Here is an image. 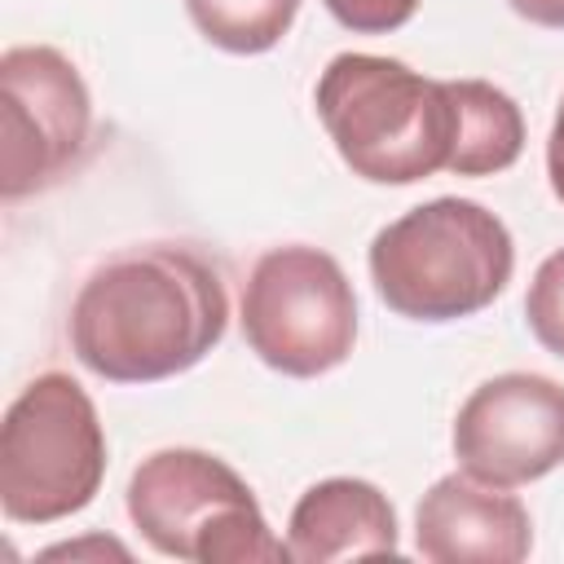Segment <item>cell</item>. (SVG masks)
<instances>
[{"mask_svg": "<svg viewBox=\"0 0 564 564\" xmlns=\"http://www.w3.org/2000/svg\"><path fill=\"white\" fill-rule=\"evenodd\" d=\"M414 551L432 564H520L533 551V520L516 494L449 471L414 511Z\"/></svg>", "mask_w": 564, "mask_h": 564, "instance_id": "9", "label": "cell"}, {"mask_svg": "<svg viewBox=\"0 0 564 564\" xmlns=\"http://www.w3.org/2000/svg\"><path fill=\"white\" fill-rule=\"evenodd\" d=\"M128 516L141 538L189 564H260L291 560L273 538L251 485L207 449H159L128 480Z\"/></svg>", "mask_w": 564, "mask_h": 564, "instance_id": "4", "label": "cell"}, {"mask_svg": "<svg viewBox=\"0 0 564 564\" xmlns=\"http://www.w3.org/2000/svg\"><path fill=\"white\" fill-rule=\"evenodd\" d=\"M313 101L352 176L414 185L432 172H449L458 141L449 79H423L405 62L379 53H339L326 62Z\"/></svg>", "mask_w": 564, "mask_h": 564, "instance_id": "2", "label": "cell"}, {"mask_svg": "<svg viewBox=\"0 0 564 564\" xmlns=\"http://www.w3.org/2000/svg\"><path fill=\"white\" fill-rule=\"evenodd\" d=\"M106 432L93 397L62 370L35 375L0 423V507L18 524H53L93 502Z\"/></svg>", "mask_w": 564, "mask_h": 564, "instance_id": "5", "label": "cell"}, {"mask_svg": "<svg viewBox=\"0 0 564 564\" xmlns=\"http://www.w3.org/2000/svg\"><path fill=\"white\" fill-rule=\"evenodd\" d=\"M546 176H551L555 198L564 203V101H560L555 123H551V137H546Z\"/></svg>", "mask_w": 564, "mask_h": 564, "instance_id": "16", "label": "cell"}, {"mask_svg": "<svg viewBox=\"0 0 564 564\" xmlns=\"http://www.w3.org/2000/svg\"><path fill=\"white\" fill-rule=\"evenodd\" d=\"M203 40L225 53H269L295 22L300 0H185Z\"/></svg>", "mask_w": 564, "mask_h": 564, "instance_id": "12", "label": "cell"}, {"mask_svg": "<svg viewBox=\"0 0 564 564\" xmlns=\"http://www.w3.org/2000/svg\"><path fill=\"white\" fill-rule=\"evenodd\" d=\"M229 295L207 256L150 242L97 264L70 304L79 366L110 383H154L198 366L225 335Z\"/></svg>", "mask_w": 564, "mask_h": 564, "instance_id": "1", "label": "cell"}, {"mask_svg": "<svg viewBox=\"0 0 564 564\" xmlns=\"http://www.w3.org/2000/svg\"><path fill=\"white\" fill-rule=\"evenodd\" d=\"M516 269L507 225L476 198H432L370 242L379 300L410 322H458L489 308Z\"/></svg>", "mask_w": 564, "mask_h": 564, "instance_id": "3", "label": "cell"}, {"mask_svg": "<svg viewBox=\"0 0 564 564\" xmlns=\"http://www.w3.org/2000/svg\"><path fill=\"white\" fill-rule=\"evenodd\" d=\"M507 4L538 26H564V0H507Z\"/></svg>", "mask_w": 564, "mask_h": 564, "instance_id": "17", "label": "cell"}, {"mask_svg": "<svg viewBox=\"0 0 564 564\" xmlns=\"http://www.w3.org/2000/svg\"><path fill=\"white\" fill-rule=\"evenodd\" d=\"M330 9V18L357 35H388L397 26H405L419 9V0H322Z\"/></svg>", "mask_w": 564, "mask_h": 564, "instance_id": "14", "label": "cell"}, {"mask_svg": "<svg viewBox=\"0 0 564 564\" xmlns=\"http://www.w3.org/2000/svg\"><path fill=\"white\" fill-rule=\"evenodd\" d=\"M286 546L300 564L397 551V511L388 494L357 476H330L300 494L286 520Z\"/></svg>", "mask_w": 564, "mask_h": 564, "instance_id": "10", "label": "cell"}, {"mask_svg": "<svg viewBox=\"0 0 564 564\" xmlns=\"http://www.w3.org/2000/svg\"><path fill=\"white\" fill-rule=\"evenodd\" d=\"M454 458L467 476L516 489L564 463V383L507 370L471 388L454 419Z\"/></svg>", "mask_w": 564, "mask_h": 564, "instance_id": "8", "label": "cell"}, {"mask_svg": "<svg viewBox=\"0 0 564 564\" xmlns=\"http://www.w3.org/2000/svg\"><path fill=\"white\" fill-rule=\"evenodd\" d=\"M79 555H115V560H128V546L115 542V538H93V542H62V546H48L40 560H79Z\"/></svg>", "mask_w": 564, "mask_h": 564, "instance_id": "15", "label": "cell"}, {"mask_svg": "<svg viewBox=\"0 0 564 564\" xmlns=\"http://www.w3.org/2000/svg\"><path fill=\"white\" fill-rule=\"evenodd\" d=\"M524 317H529L533 339L546 352L564 357V247L538 264L529 295H524Z\"/></svg>", "mask_w": 564, "mask_h": 564, "instance_id": "13", "label": "cell"}, {"mask_svg": "<svg viewBox=\"0 0 564 564\" xmlns=\"http://www.w3.org/2000/svg\"><path fill=\"white\" fill-rule=\"evenodd\" d=\"M0 101V194L26 198L57 185L84 159L93 137V97L75 62L48 44L4 48Z\"/></svg>", "mask_w": 564, "mask_h": 564, "instance_id": "7", "label": "cell"}, {"mask_svg": "<svg viewBox=\"0 0 564 564\" xmlns=\"http://www.w3.org/2000/svg\"><path fill=\"white\" fill-rule=\"evenodd\" d=\"M458 101V141L449 172L454 176H494L507 172L524 150V115L498 84L449 79Z\"/></svg>", "mask_w": 564, "mask_h": 564, "instance_id": "11", "label": "cell"}, {"mask_svg": "<svg viewBox=\"0 0 564 564\" xmlns=\"http://www.w3.org/2000/svg\"><path fill=\"white\" fill-rule=\"evenodd\" d=\"M242 339L291 379L344 366L357 344V295L339 260L304 242L264 251L242 286Z\"/></svg>", "mask_w": 564, "mask_h": 564, "instance_id": "6", "label": "cell"}]
</instances>
